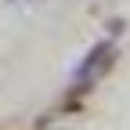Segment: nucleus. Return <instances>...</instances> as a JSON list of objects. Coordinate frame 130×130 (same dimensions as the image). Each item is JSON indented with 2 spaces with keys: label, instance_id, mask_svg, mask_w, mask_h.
I'll return each instance as SVG.
<instances>
[{
  "label": "nucleus",
  "instance_id": "nucleus-1",
  "mask_svg": "<svg viewBox=\"0 0 130 130\" xmlns=\"http://www.w3.org/2000/svg\"><path fill=\"white\" fill-rule=\"evenodd\" d=\"M112 54H116V47H112V43H105V40L94 43L90 51L79 58V65L72 69V87H76V90H87L98 76H105V69L112 65Z\"/></svg>",
  "mask_w": 130,
  "mask_h": 130
}]
</instances>
